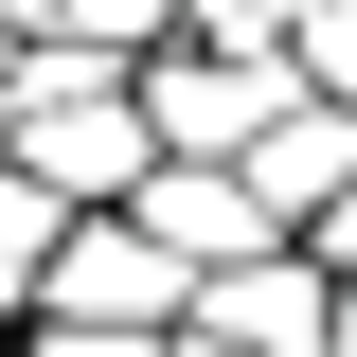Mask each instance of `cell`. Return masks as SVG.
Here are the masks:
<instances>
[{"label": "cell", "instance_id": "1", "mask_svg": "<svg viewBox=\"0 0 357 357\" xmlns=\"http://www.w3.org/2000/svg\"><path fill=\"white\" fill-rule=\"evenodd\" d=\"M0 161H36L72 215L143 197V178H161V107H143V54H107V36H36V72H18V107H0Z\"/></svg>", "mask_w": 357, "mask_h": 357}, {"label": "cell", "instance_id": "2", "mask_svg": "<svg viewBox=\"0 0 357 357\" xmlns=\"http://www.w3.org/2000/svg\"><path fill=\"white\" fill-rule=\"evenodd\" d=\"M36 321H126V340H178L197 321V250H178L161 215H72L54 232V268H36Z\"/></svg>", "mask_w": 357, "mask_h": 357}, {"label": "cell", "instance_id": "3", "mask_svg": "<svg viewBox=\"0 0 357 357\" xmlns=\"http://www.w3.org/2000/svg\"><path fill=\"white\" fill-rule=\"evenodd\" d=\"M197 321L250 340V357H340V268L286 232V250H250V268H197Z\"/></svg>", "mask_w": 357, "mask_h": 357}, {"label": "cell", "instance_id": "4", "mask_svg": "<svg viewBox=\"0 0 357 357\" xmlns=\"http://www.w3.org/2000/svg\"><path fill=\"white\" fill-rule=\"evenodd\" d=\"M126 215H161V232H178L197 268H250V250H286V215H268V178H250V161H178V143H161V178H143Z\"/></svg>", "mask_w": 357, "mask_h": 357}, {"label": "cell", "instance_id": "5", "mask_svg": "<svg viewBox=\"0 0 357 357\" xmlns=\"http://www.w3.org/2000/svg\"><path fill=\"white\" fill-rule=\"evenodd\" d=\"M250 178H268V215H286V232H321V215H340V178H357V107L304 89V107L250 143Z\"/></svg>", "mask_w": 357, "mask_h": 357}, {"label": "cell", "instance_id": "6", "mask_svg": "<svg viewBox=\"0 0 357 357\" xmlns=\"http://www.w3.org/2000/svg\"><path fill=\"white\" fill-rule=\"evenodd\" d=\"M54 232H72V197H54L36 161H0V286L36 304V268H54Z\"/></svg>", "mask_w": 357, "mask_h": 357}, {"label": "cell", "instance_id": "7", "mask_svg": "<svg viewBox=\"0 0 357 357\" xmlns=\"http://www.w3.org/2000/svg\"><path fill=\"white\" fill-rule=\"evenodd\" d=\"M286 36H304V89L357 107V0H286Z\"/></svg>", "mask_w": 357, "mask_h": 357}, {"label": "cell", "instance_id": "8", "mask_svg": "<svg viewBox=\"0 0 357 357\" xmlns=\"http://www.w3.org/2000/svg\"><path fill=\"white\" fill-rule=\"evenodd\" d=\"M18 357H161V340H126V321H36Z\"/></svg>", "mask_w": 357, "mask_h": 357}, {"label": "cell", "instance_id": "9", "mask_svg": "<svg viewBox=\"0 0 357 357\" xmlns=\"http://www.w3.org/2000/svg\"><path fill=\"white\" fill-rule=\"evenodd\" d=\"M304 250H321V268H340V286H357V178H340V215H321Z\"/></svg>", "mask_w": 357, "mask_h": 357}, {"label": "cell", "instance_id": "10", "mask_svg": "<svg viewBox=\"0 0 357 357\" xmlns=\"http://www.w3.org/2000/svg\"><path fill=\"white\" fill-rule=\"evenodd\" d=\"M161 357H250V340H215V321H178V340H161Z\"/></svg>", "mask_w": 357, "mask_h": 357}, {"label": "cell", "instance_id": "11", "mask_svg": "<svg viewBox=\"0 0 357 357\" xmlns=\"http://www.w3.org/2000/svg\"><path fill=\"white\" fill-rule=\"evenodd\" d=\"M18 340H36V304H18V286H0V357H18Z\"/></svg>", "mask_w": 357, "mask_h": 357}, {"label": "cell", "instance_id": "12", "mask_svg": "<svg viewBox=\"0 0 357 357\" xmlns=\"http://www.w3.org/2000/svg\"><path fill=\"white\" fill-rule=\"evenodd\" d=\"M340 357H357V286H340Z\"/></svg>", "mask_w": 357, "mask_h": 357}]
</instances>
